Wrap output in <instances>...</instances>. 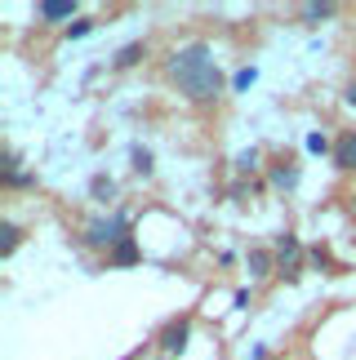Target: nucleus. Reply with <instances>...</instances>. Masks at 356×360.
<instances>
[{
	"label": "nucleus",
	"instance_id": "obj_1",
	"mask_svg": "<svg viewBox=\"0 0 356 360\" xmlns=\"http://www.w3.org/2000/svg\"><path fill=\"white\" fill-rule=\"evenodd\" d=\"M170 80L191 103H214L223 94V72H218V63H214L205 40H191V45L170 53Z\"/></svg>",
	"mask_w": 356,
	"mask_h": 360
},
{
	"label": "nucleus",
	"instance_id": "obj_2",
	"mask_svg": "<svg viewBox=\"0 0 356 360\" xmlns=\"http://www.w3.org/2000/svg\"><path fill=\"white\" fill-rule=\"evenodd\" d=\"M134 236V223L125 214H112V218H94V223L85 227V245H94V249H112L120 245V240H129Z\"/></svg>",
	"mask_w": 356,
	"mask_h": 360
},
{
	"label": "nucleus",
	"instance_id": "obj_3",
	"mask_svg": "<svg viewBox=\"0 0 356 360\" xmlns=\"http://www.w3.org/2000/svg\"><path fill=\"white\" fill-rule=\"evenodd\" d=\"M187 338H191V321H187V316H178V321L165 325V334H160V347H165L170 356H178V352H187Z\"/></svg>",
	"mask_w": 356,
	"mask_h": 360
},
{
	"label": "nucleus",
	"instance_id": "obj_4",
	"mask_svg": "<svg viewBox=\"0 0 356 360\" xmlns=\"http://www.w3.org/2000/svg\"><path fill=\"white\" fill-rule=\"evenodd\" d=\"M0 174H5V187H32V183H36V178L23 169V160H18V151H13V147L5 151V165H0Z\"/></svg>",
	"mask_w": 356,
	"mask_h": 360
},
{
	"label": "nucleus",
	"instance_id": "obj_5",
	"mask_svg": "<svg viewBox=\"0 0 356 360\" xmlns=\"http://www.w3.org/2000/svg\"><path fill=\"white\" fill-rule=\"evenodd\" d=\"M276 258H281V271L285 276H298V258H303V249H298V240L285 231L281 236V245H276Z\"/></svg>",
	"mask_w": 356,
	"mask_h": 360
},
{
	"label": "nucleus",
	"instance_id": "obj_6",
	"mask_svg": "<svg viewBox=\"0 0 356 360\" xmlns=\"http://www.w3.org/2000/svg\"><path fill=\"white\" fill-rule=\"evenodd\" d=\"M139 258H143V249H139V240L129 236V240H120L112 254H107V267H134Z\"/></svg>",
	"mask_w": 356,
	"mask_h": 360
},
{
	"label": "nucleus",
	"instance_id": "obj_7",
	"mask_svg": "<svg viewBox=\"0 0 356 360\" xmlns=\"http://www.w3.org/2000/svg\"><path fill=\"white\" fill-rule=\"evenodd\" d=\"M334 169H356V129H348L334 143Z\"/></svg>",
	"mask_w": 356,
	"mask_h": 360
},
{
	"label": "nucleus",
	"instance_id": "obj_8",
	"mask_svg": "<svg viewBox=\"0 0 356 360\" xmlns=\"http://www.w3.org/2000/svg\"><path fill=\"white\" fill-rule=\"evenodd\" d=\"M72 13H76L72 0H40V5H36L40 22H58V18H72Z\"/></svg>",
	"mask_w": 356,
	"mask_h": 360
},
{
	"label": "nucleus",
	"instance_id": "obj_9",
	"mask_svg": "<svg viewBox=\"0 0 356 360\" xmlns=\"http://www.w3.org/2000/svg\"><path fill=\"white\" fill-rule=\"evenodd\" d=\"M18 240H23V227L5 218V223H0V258H9L13 249H18Z\"/></svg>",
	"mask_w": 356,
	"mask_h": 360
},
{
	"label": "nucleus",
	"instance_id": "obj_10",
	"mask_svg": "<svg viewBox=\"0 0 356 360\" xmlns=\"http://www.w3.org/2000/svg\"><path fill=\"white\" fill-rule=\"evenodd\" d=\"M272 187H285V191H294V187H298V165L281 160L276 169H272Z\"/></svg>",
	"mask_w": 356,
	"mask_h": 360
},
{
	"label": "nucleus",
	"instance_id": "obj_11",
	"mask_svg": "<svg viewBox=\"0 0 356 360\" xmlns=\"http://www.w3.org/2000/svg\"><path fill=\"white\" fill-rule=\"evenodd\" d=\"M245 267H250V276H254V281H263V276L272 271V254H267V249H250Z\"/></svg>",
	"mask_w": 356,
	"mask_h": 360
},
{
	"label": "nucleus",
	"instance_id": "obj_12",
	"mask_svg": "<svg viewBox=\"0 0 356 360\" xmlns=\"http://www.w3.org/2000/svg\"><path fill=\"white\" fill-rule=\"evenodd\" d=\"M143 53H147V45H143V40H129L125 49H116V58H112V63H116V67H134V63L143 58Z\"/></svg>",
	"mask_w": 356,
	"mask_h": 360
},
{
	"label": "nucleus",
	"instance_id": "obj_13",
	"mask_svg": "<svg viewBox=\"0 0 356 360\" xmlns=\"http://www.w3.org/2000/svg\"><path fill=\"white\" fill-rule=\"evenodd\" d=\"M89 191H94V200H112V196H116V183H112L107 174H98V178L89 183Z\"/></svg>",
	"mask_w": 356,
	"mask_h": 360
},
{
	"label": "nucleus",
	"instance_id": "obj_14",
	"mask_svg": "<svg viewBox=\"0 0 356 360\" xmlns=\"http://www.w3.org/2000/svg\"><path fill=\"white\" fill-rule=\"evenodd\" d=\"M129 160H134V174H143V178L152 174V151H147V147H134Z\"/></svg>",
	"mask_w": 356,
	"mask_h": 360
},
{
	"label": "nucleus",
	"instance_id": "obj_15",
	"mask_svg": "<svg viewBox=\"0 0 356 360\" xmlns=\"http://www.w3.org/2000/svg\"><path fill=\"white\" fill-rule=\"evenodd\" d=\"M303 18H307V22H325V18H334V5H307Z\"/></svg>",
	"mask_w": 356,
	"mask_h": 360
},
{
	"label": "nucleus",
	"instance_id": "obj_16",
	"mask_svg": "<svg viewBox=\"0 0 356 360\" xmlns=\"http://www.w3.org/2000/svg\"><path fill=\"white\" fill-rule=\"evenodd\" d=\"M254 80H258V72H254V67H241V72L231 76V89H250Z\"/></svg>",
	"mask_w": 356,
	"mask_h": 360
},
{
	"label": "nucleus",
	"instance_id": "obj_17",
	"mask_svg": "<svg viewBox=\"0 0 356 360\" xmlns=\"http://www.w3.org/2000/svg\"><path fill=\"white\" fill-rule=\"evenodd\" d=\"M307 151L325 156V151H334V147H330V138H325V134H307Z\"/></svg>",
	"mask_w": 356,
	"mask_h": 360
},
{
	"label": "nucleus",
	"instance_id": "obj_18",
	"mask_svg": "<svg viewBox=\"0 0 356 360\" xmlns=\"http://www.w3.org/2000/svg\"><path fill=\"white\" fill-rule=\"evenodd\" d=\"M94 32V22H85V18H80V22H72V27H67V40H80V36H89Z\"/></svg>",
	"mask_w": 356,
	"mask_h": 360
},
{
	"label": "nucleus",
	"instance_id": "obj_19",
	"mask_svg": "<svg viewBox=\"0 0 356 360\" xmlns=\"http://www.w3.org/2000/svg\"><path fill=\"white\" fill-rule=\"evenodd\" d=\"M236 165H241V174H254V169H258V151H241Z\"/></svg>",
	"mask_w": 356,
	"mask_h": 360
},
{
	"label": "nucleus",
	"instance_id": "obj_20",
	"mask_svg": "<svg viewBox=\"0 0 356 360\" xmlns=\"http://www.w3.org/2000/svg\"><path fill=\"white\" fill-rule=\"evenodd\" d=\"M343 103H348V107H352V112H356V76L348 80V89H343Z\"/></svg>",
	"mask_w": 356,
	"mask_h": 360
}]
</instances>
